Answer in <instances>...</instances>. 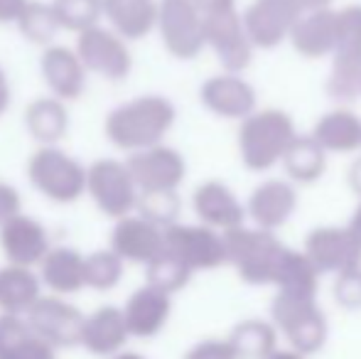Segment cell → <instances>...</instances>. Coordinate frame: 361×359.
I'll list each match as a JSON object with an SVG mask.
<instances>
[{
	"mask_svg": "<svg viewBox=\"0 0 361 359\" xmlns=\"http://www.w3.org/2000/svg\"><path fill=\"white\" fill-rule=\"evenodd\" d=\"M160 0H104V18L111 30L128 42L143 39L157 30Z\"/></svg>",
	"mask_w": 361,
	"mask_h": 359,
	"instance_id": "cb8c5ba5",
	"label": "cell"
},
{
	"mask_svg": "<svg viewBox=\"0 0 361 359\" xmlns=\"http://www.w3.org/2000/svg\"><path fill=\"white\" fill-rule=\"evenodd\" d=\"M268 359H305L300 352H295V350H278V352H273Z\"/></svg>",
	"mask_w": 361,
	"mask_h": 359,
	"instance_id": "681fc988",
	"label": "cell"
},
{
	"mask_svg": "<svg viewBox=\"0 0 361 359\" xmlns=\"http://www.w3.org/2000/svg\"><path fill=\"white\" fill-rule=\"evenodd\" d=\"M140 192H177L187 178V160L177 148L160 143L126 158Z\"/></svg>",
	"mask_w": 361,
	"mask_h": 359,
	"instance_id": "8fae6325",
	"label": "cell"
},
{
	"mask_svg": "<svg viewBox=\"0 0 361 359\" xmlns=\"http://www.w3.org/2000/svg\"><path fill=\"white\" fill-rule=\"evenodd\" d=\"M128 337H130V332H128V325H126L123 310L114 305H104L86 317L81 345H84L91 355L109 357V355H116V352L126 345Z\"/></svg>",
	"mask_w": 361,
	"mask_h": 359,
	"instance_id": "484cf974",
	"label": "cell"
},
{
	"mask_svg": "<svg viewBox=\"0 0 361 359\" xmlns=\"http://www.w3.org/2000/svg\"><path fill=\"white\" fill-rule=\"evenodd\" d=\"M177 121V109L167 96L143 94L109 111L104 133L111 145L126 153H140L160 145Z\"/></svg>",
	"mask_w": 361,
	"mask_h": 359,
	"instance_id": "6da1fadb",
	"label": "cell"
},
{
	"mask_svg": "<svg viewBox=\"0 0 361 359\" xmlns=\"http://www.w3.org/2000/svg\"><path fill=\"white\" fill-rule=\"evenodd\" d=\"M305 15L300 0H253L243 10V25L256 49H276L290 42L293 28Z\"/></svg>",
	"mask_w": 361,
	"mask_h": 359,
	"instance_id": "30bf717a",
	"label": "cell"
},
{
	"mask_svg": "<svg viewBox=\"0 0 361 359\" xmlns=\"http://www.w3.org/2000/svg\"><path fill=\"white\" fill-rule=\"evenodd\" d=\"M347 182H349V190L361 200V155L354 158V163L349 165V173H347Z\"/></svg>",
	"mask_w": 361,
	"mask_h": 359,
	"instance_id": "f6af8a7d",
	"label": "cell"
},
{
	"mask_svg": "<svg viewBox=\"0 0 361 359\" xmlns=\"http://www.w3.org/2000/svg\"><path fill=\"white\" fill-rule=\"evenodd\" d=\"M25 128L39 145H57L67 135L69 111L57 96L35 99L25 109Z\"/></svg>",
	"mask_w": 361,
	"mask_h": 359,
	"instance_id": "f1b7e54d",
	"label": "cell"
},
{
	"mask_svg": "<svg viewBox=\"0 0 361 359\" xmlns=\"http://www.w3.org/2000/svg\"><path fill=\"white\" fill-rule=\"evenodd\" d=\"M298 185L290 182L288 178H271L253 187L251 195H248L246 209L253 226L276 234L278 229H283L293 219V214L298 212Z\"/></svg>",
	"mask_w": 361,
	"mask_h": 359,
	"instance_id": "2e32d148",
	"label": "cell"
},
{
	"mask_svg": "<svg viewBox=\"0 0 361 359\" xmlns=\"http://www.w3.org/2000/svg\"><path fill=\"white\" fill-rule=\"evenodd\" d=\"M30 5V0H0V25H18L20 15L25 13V8Z\"/></svg>",
	"mask_w": 361,
	"mask_h": 359,
	"instance_id": "7bdbcfd3",
	"label": "cell"
},
{
	"mask_svg": "<svg viewBox=\"0 0 361 359\" xmlns=\"http://www.w3.org/2000/svg\"><path fill=\"white\" fill-rule=\"evenodd\" d=\"M185 359H238L228 340H204L187 350Z\"/></svg>",
	"mask_w": 361,
	"mask_h": 359,
	"instance_id": "60d3db41",
	"label": "cell"
},
{
	"mask_svg": "<svg viewBox=\"0 0 361 359\" xmlns=\"http://www.w3.org/2000/svg\"><path fill=\"white\" fill-rule=\"evenodd\" d=\"M135 214L145 217L147 221L167 229V226L180 221L182 200L177 192H140Z\"/></svg>",
	"mask_w": 361,
	"mask_h": 359,
	"instance_id": "8d00e7d4",
	"label": "cell"
},
{
	"mask_svg": "<svg viewBox=\"0 0 361 359\" xmlns=\"http://www.w3.org/2000/svg\"><path fill=\"white\" fill-rule=\"evenodd\" d=\"M0 249H3L8 264L32 269V266L42 264L44 256L52 251V241H49L42 221L20 212L0 226Z\"/></svg>",
	"mask_w": 361,
	"mask_h": 359,
	"instance_id": "d6986e66",
	"label": "cell"
},
{
	"mask_svg": "<svg viewBox=\"0 0 361 359\" xmlns=\"http://www.w3.org/2000/svg\"><path fill=\"white\" fill-rule=\"evenodd\" d=\"M18 30L23 32V37L32 44H52L54 35L62 30L59 18L54 13L52 3H32L25 8V13L18 20Z\"/></svg>",
	"mask_w": 361,
	"mask_h": 359,
	"instance_id": "e575fe53",
	"label": "cell"
},
{
	"mask_svg": "<svg viewBox=\"0 0 361 359\" xmlns=\"http://www.w3.org/2000/svg\"><path fill=\"white\" fill-rule=\"evenodd\" d=\"M157 32L167 52L182 62L197 59L207 49L204 18L195 0H160Z\"/></svg>",
	"mask_w": 361,
	"mask_h": 359,
	"instance_id": "52a82bcc",
	"label": "cell"
},
{
	"mask_svg": "<svg viewBox=\"0 0 361 359\" xmlns=\"http://www.w3.org/2000/svg\"><path fill=\"white\" fill-rule=\"evenodd\" d=\"M349 231H352L354 236L359 239V244H361V200H359V205L354 207V212H352V219H349Z\"/></svg>",
	"mask_w": 361,
	"mask_h": 359,
	"instance_id": "7dc6e473",
	"label": "cell"
},
{
	"mask_svg": "<svg viewBox=\"0 0 361 359\" xmlns=\"http://www.w3.org/2000/svg\"><path fill=\"white\" fill-rule=\"evenodd\" d=\"M305 254L319 273H342L361 269V244L349 226H317L305 239Z\"/></svg>",
	"mask_w": 361,
	"mask_h": 359,
	"instance_id": "4fadbf2b",
	"label": "cell"
},
{
	"mask_svg": "<svg viewBox=\"0 0 361 359\" xmlns=\"http://www.w3.org/2000/svg\"><path fill=\"white\" fill-rule=\"evenodd\" d=\"M337 52H361V5L337 10Z\"/></svg>",
	"mask_w": 361,
	"mask_h": 359,
	"instance_id": "f35d334b",
	"label": "cell"
},
{
	"mask_svg": "<svg viewBox=\"0 0 361 359\" xmlns=\"http://www.w3.org/2000/svg\"><path fill=\"white\" fill-rule=\"evenodd\" d=\"M114 359H145L143 355H135V352H123V355H116Z\"/></svg>",
	"mask_w": 361,
	"mask_h": 359,
	"instance_id": "f907efd6",
	"label": "cell"
},
{
	"mask_svg": "<svg viewBox=\"0 0 361 359\" xmlns=\"http://www.w3.org/2000/svg\"><path fill=\"white\" fill-rule=\"evenodd\" d=\"M238 359H268L278 352V327L266 320H243L228 335Z\"/></svg>",
	"mask_w": 361,
	"mask_h": 359,
	"instance_id": "4dcf8cb0",
	"label": "cell"
},
{
	"mask_svg": "<svg viewBox=\"0 0 361 359\" xmlns=\"http://www.w3.org/2000/svg\"><path fill=\"white\" fill-rule=\"evenodd\" d=\"M86 195L94 200V205L111 219H123L135 214L140 190L135 185L133 175L126 160L101 158L89 165L86 178Z\"/></svg>",
	"mask_w": 361,
	"mask_h": 359,
	"instance_id": "8992f818",
	"label": "cell"
},
{
	"mask_svg": "<svg viewBox=\"0 0 361 359\" xmlns=\"http://www.w3.org/2000/svg\"><path fill=\"white\" fill-rule=\"evenodd\" d=\"M86 178L89 168L57 145H39L27 160L30 185L54 205H72L86 195Z\"/></svg>",
	"mask_w": 361,
	"mask_h": 359,
	"instance_id": "277c9868",
	"label": "cell"
},
{
	"mask_svg": "<svg viewBox=\"0 0 361 359\" xmlns=\"http://www.w3.org/2000/svg\"><path fill=\"white\" fill-rule=\"evenodd\" d=\"M192 209H195L200 224L212 226V229L221 231V234L243 226L248 217L246 205L221 180L202 182L195 190V195H192Z\"/></svg>",
	"mask_w": 361,
	"mask_h": 359,
	"instance_id": "ac0fdd59",
	"label": "cell"
},
{
	"mask_svg": "<svg viewBox=\"0 0 361 359\" xmlns=\"http://www.w3.org/2000/svg\"><path fill=\"white\" fill-rule=\"evenodd\" d=\"M224 239H226L228 264L236 269L241 281L251 286H276L290 246L283 244L273 231L246 224L226 231Z\"/></svg>",
	"mask_w": 361,
	"mask_h": 359,
	"instance_id": "3957f363",
	"label": "cell"
},
{
	"mask_svg": "<svg viewBox=\"0 0 361 359\" xmlns=\"http://www.w3.org/2000/svg\"><path fill=\"white\" fill-rule=\"evenodd\" d=\"M200 101L216 118L238 123L258 111V94L253 84L233 72H221L207 79L200 87Z\"/></svg>",
	"mask_w": 361,
	"mask_h": 359,
	"instance_id": "9a60e30c",
	"label": "cell"
},
{
	"mask_svg": "<svg viewBox=\"0 0 361 359\" xmlns=\"http://www.w3.org/2000/svg\"><path fill=\"white\" fill-rule=\"evenodd\" d=\"M0 359H57V355L23 315L0 312Z\"/></svg>",
	"mask_w": 361,
	"mask_h": 359,
	"instance_id": "4316f807",
	"label": "cell"
},
{
	"mask_svg": "<svg viewBox=\"0 0 361 359\" xmlns=\"http://www.w3.org/2000/svg\"><path fill=\"white\" fill-rule=\"evenodd\" d=\"M195 5L202 18H212V15L236 10V0H195Z\"/></svg>",
	"mask_w": 361,
	"mask_h": 359,
	"instance_id": "ee69618b",
	"label": "cell"
},
{
	"mask_svg": "<svg viewBox=\"0 0 361 359\" xmlns=\"http://www.w3.org/2000/svg\"><path fill=\"white\" fill-rule=\"evenodd\" d=\"M327 94L334 101H354L361 96V52H334L327 79Z\"/></svg>",
	"mask_w": 361,
	"mask_h": 359,
	"instance_id": "d6a6232c",
	"label": "cell"
},
{
	"mask_svg": "<svg viewBox=\"0 0 361 359\" xmlns=\"http://www.w3.org/2000/svg\"><path fill=\"white\" fill-rule=\"evenodd\" d=\"M334 298L347 310H359L361 308V269L349 271L337 276L334 281Z\"/></svg>",
	"mask_w": 361,
	"mask_h": 359,
	"instance_id": "ab89813d",
	"label": "cell"
},
{
	"mask_svg": "<svg viewBox=\"0 0 361 359\" xmlns=\"http://www.w3.org/2000/svg\"><path fill=\"white\" fill-rule=\"evenodd\" d=\"M20 207H23L20 192L10 182L0 180V226L8 219H13L15 214H20Z\"/></svg>",
	"mask_w": 361,
	"mask_h": 359,
	"instance_id": "b9f144b4",
	"label": "cell"
},
{
	"mask_svg": "<svg viewBox=\"0 0 361 359\" xmlns=\"http://www.w3.org/2000/svg\"><path fill=\"white\" fill-rule=\"evenodd\" d=\"M8 106H10V82H8V74L0 67V116L8 111Z\"/></svg>",
	"mask_w": 361,
	"mask_h": 359,
	"instance_id": "bcb514c9",
	"label": "cell"
},
{
	"mask_svg": "<svg viewBox=\"0 0 361 359\" xmlns=\"http://www.w3.org/2000/svg\"><path fill=\"white\" fill-rule=\"evenodd\" d=\"M273 325L288 337L290 350L300 355H314L327 342V317L314 298L278 293L271 303Z\"/></svg>",
	"mask_w": 361,
	"mask_h": 359,
	"instance_id": "5b68a950",
	"label": "cell"
},
{
	"mask_svg": "<svg viewBox=\"0 0 361 359\" xmlns=\"http://www.w3.org/2000/svg\"><path fill=\"white\" fill-rule=\"evenodd\" d=\"M42 278L25 266H3L0 269V312L3 315H27L30 308L39 300Z\"/></svg>",
	"mask_w": 361,
	"mask_h": 359,
	"instance_id": "83f0119b",
	"label": "cell"
},
{
	"mask_svg": "<svg viewBox=\"0 0 361 359\" xmlns=\"http://www.w3.org/2000/svg\"><path fill=\"white\" fill-rule=\"evenodd\" d=\"M204 30L207 47L216 54L224 72L241 74L251 64L256 47L248 37L246 25H243V13H238V8L204 18Z\"/></svg>",
	"mask_w": 361,
	"mask_h": 359,
	"instance_id": "7c38bea8",
	"label": "cell"
},
{
	"mask_svg": "<svg viewBox=\"0 0 361 359\" xmlns=\"http://www.w3.org/2000/svg\"><path fill=\"white\" fill-rule=\"evenodd\" d=\"M300 3H302L305 13H307V10H327V8H332L334 0H300Z\"/></svg>",
	"mask_w": 361,
	"mask_h": 359,
	"instance_id": "c3c4849f",
	"label": "cell"
},
{
	"mask_svg": "<svg viewBox=\"0 0 361 359\" xmlns=\"http://www.w3.org/2000/svg\"><path fill=\"white\" fill-rule=\"evenodd\" d=\"M170 312H172L170 296L147 286V283L126 300L123 308L126 325H128V332L133 337H155L167 325Z\"/></svg>",
	"mask_w": 361,
	"mask_h": 359,
	"instance_id": "7402d4cb",
	"label": "cell"
},
{
	"mask_svg": "<svg viewBox=\"0 0 361 359\" xmlns=\"http://www.w3.org/2000/svg\"><path fill=\"white\" fill-rule=\"evenodd\" d=\"M52 5L62 30L76 35L96 28L104 18V0H54Z\"/></svg>",
	"mask_w": 361,
	"mask_h": 359,
	"instance_id": "d590c367",
	"label": "cell"
},
{
	"mask_svg": "<svg viewBox=\"0 0 361 359\" xmlns=\"http://www.w3.org/2000/svg\"><path fill=\"white\" fill-rule=\"evenodd\" d=\"M192 276H195V271H192L185 261L177 259L175 254H170L167 249H165V254L157 256L152 264L145 266V283L157 288V291L167 293V296L180 293L182 288L190 283Z\"/></svg>",
	"mask_w": 361,
	"mask_h": 359,
	"instance_id": "836d02e7",
	"label": "cell"
},
{
	"mask_svg": "<svg viewBox=\"0 0 361 359\" xmlns=\"http://www.w3.org/2000/svg\"><path fill=\"white\" fill-rule=\"evenodd\" d=\"M76 52H79L89 74L106 79V82H123L133 69V54H130L128 39L121 37L116 30L96 25L76 37Z\"/></svg>",
	"mask_w": 361,
	"mask_h": 359,
	"instance_id": "ba28073f",
	"label": "cell"
},
{
	"mask_svg": "<svg viewBox=\"0 0 361 359\" xmlns=\"http://www.w3.org/2000/svg\"><path fill=\"white\" fill-rule=\"evenodd\" d=\"M327 150L312 135H298L283 158V170L295 185H312L327 173Z\"/></svg>",
	"mask_w": 361,
	"mask_h": 359,
	"instance_id": "f546056e",
	"label": "cell"
},
{
	"mask_svg": "<svg viewBox=\"0 0 361 359\" xmlns=\"http://www.w3.org/2000/svg\"><path fill=\"white\" fill-rule=\"evenodd\" d=\"M39 72H42L44 84L52 91V96L62 101L81 99L86 89V77H89V69L84 67L79 52L64 47V44L44 47L42 59H39Z\"/></svg>",
	"mask_w": 361,
	"mask_h": 359,
	"instance_id": "ffe728a7",
	"label": "cell"
},
{
	"mask_svg": "<svg viewBox=\"0 0 361 359\" xmlns=\"http://www.w3.org/2000/svg\"><path fill=\"white\" fill-rule=\"evenodd\" d=\"M165 249L185 261L192 271H212L228 264L226 239L221 231L204 224H177L165 229Z\"/></svg>",
	"mask_w": 361,
	"mask_h": 359,
	"instance_id": "9c48e42d",
	"label": "cell"
},
{
	"mask_svg": "<svg viewBox=\"0 0 361 359\" xmlns=\"http://www.w3.org/2000/svg\"><path fill=\"white\" fill-rule=\"evenodd\" d=\"M319 276L317 266L310 261V256L305 251L290 249L286 261L278 273L276 288L278 293H290V296H302V298H317L319 288Z\"/></svg>",
	"mask_w": 361,
	"mask_h": 359,
	"instance_id": "1f68e13d",
	"label": "cell"
},
{
	"mask_svg": "<svg viewBox=\"0 0 361 359\" xmlns=\"http://www.w3.org/2000/svg\"><path fill=\"white\" fill-rule=\"evenodd\" d=\"M39 278L57 296H72L86 288V256L72 246H52L39 264Z\"/></svg>",
	"mask_w": 361,
	"mask_h": 359,
	"instance_id": "d4e9b609",
	"label": "cell"
},
{
	"mask_svg": "<svg viewBox=\"0 0 361 359\" xmlns=\"http://www.w3.org/2000/svg\"><path fill=\"white\" fill-rule=\"evenodd\" d=\"M126 261L114 249H101L86 256V286L94 291H111L123 278Z\"/></svg>",
	"mask_w": 361,
	"mask_h": 359,
	"instance_id": "74e56055",
	"label": "cell"
},
{
	"mask_svg": "<svg viewBox=\"0 0 361 359\" xmlns=\"http://www.w3.org/2000/svg\"><path fill=\"white\" fill-rule=\"evenodd\" d=\"M27 325L42 337L44 342L57 350V347H74L81 345V335H84V322L86 317L81 315L79 308L69 305L67 300L57 296L39 298L30 312L25 315Z\"/></svg>",
	"mask_w": 361,
	"mask_h": 359,
	"instance_id": "5bb4252c",
	"label": "cell"
},
{
	"mask_svg": "<svg viewBox=\"0 0 361 359\" xmlns=\"http://www.w3.org/2000/svg\"><path fill=\"white\" fill-rule=\"evenodd\" d=\"M290 44L305 59L332 57L337 52V10H307L293 28Z\"/></svg>",
	"mask_w": 361,
	"mask_h": 359,
	"instance_id": "44dd1931",
	"label": "cell"
},
{
	"mask_svg": "<svg viewBox=\"0 0 361 359\" xmlns=\"http://www.w3.org/2000/svg\"><path fill=\"white\" fill-rule=\"evenodd\" d=\"M109 249H114L123 261L147 266L165 254V229L140 214H128L116 219L109 236Z\"/></svg>",
	"mask_w": 361,
	"mask_h": 359,
	"instance_id": "e0dca14e",
	"label": "cell"
},
{
	"mask_svg": "<svg viewBox=\"0 0 361 359\" xmlns=\"http://www.w3.org/2000/svg\"><path fill=\"white\" fill-rule=\"evenodd\" d=\"M327 155H352L361 150V118L352 109H332L310 130Z\"/></svg>",
	"mask_w": 361,
	"mask_h": 359,
	"instance_id": "603a6c76",
	"label": "cell"
},
{
	"mask_svg": "<svg viewBox=\"0 0 361 359\" xmlns=\"http://www.w3.org/2000/svg\"><path fill=\"white\" fill-rule=\"evenodd\" d=\"M295 138L298 128L288 111L258 109L238 126V158L251 173H268L283 165Z\"/></svg>",
	"mask_w": 361,
	"mask_h": 359,
	"instance_id": "7a4b0ae2",
	"label": "cell"
}]
</instances>
